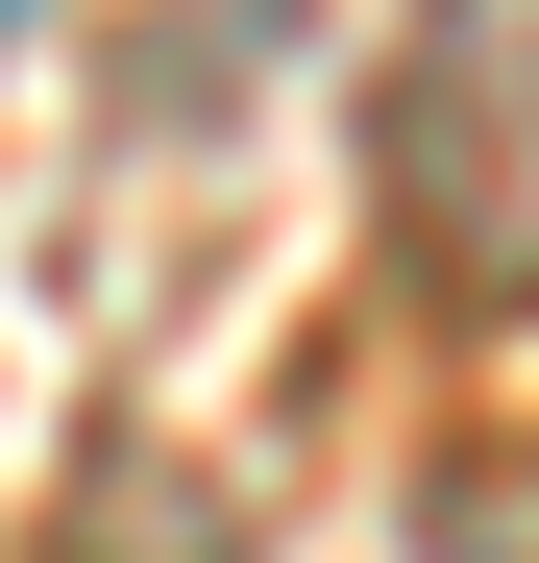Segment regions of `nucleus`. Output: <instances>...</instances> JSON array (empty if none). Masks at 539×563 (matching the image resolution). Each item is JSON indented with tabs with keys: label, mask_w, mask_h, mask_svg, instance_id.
<instances>
[{
	"label": "nucleus",
	"mask_w": 539,
	"mask_h": 563,
	"mask_svg": "<svg viewBox=\"0 0 539 563\" xmlns=\"http://www.w3.org/2000/svg\"><path fill=\"white\" fill-rule=\"evenodd\" d=\"M369 221L441 319H539V0H417L393 25Z\"/></svg>",
	"instance_id": "nucleus-1"
}]
</instances>
